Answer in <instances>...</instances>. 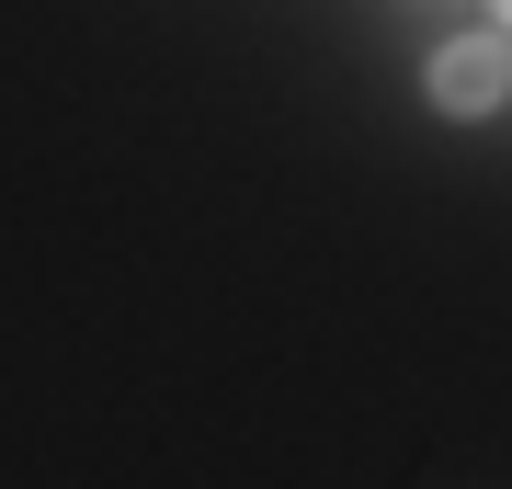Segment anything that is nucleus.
I'll return each instance as SVG.
<instances>
[{
	"mask_svg": "<svg viewBox=\"0 0 512 489\" xmlns=\"http://www.w3.org/2000/svg\"><path fill=\"white\" fill-rule=\"evenodd\" d=\"M501 91H512V46L501 35H456V46L433 57V103L444 114H490Z\"/></svg>",
	"mask_w": 512,
	"mask_h": 489,
	"instance_id": "1",
	"label": "nucleus"
}]
</instances>
